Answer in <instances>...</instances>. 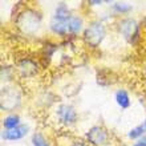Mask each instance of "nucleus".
Here are the masks:
<instances>
[{"instance_id":"nucleus-1","label":"nucleus","mask_w":146,"mask_h":146,"mask_svg":"<svg viewBox=\"0 0 146 146\" xmlns=\"http://www.w3.org/2000/svg\"><path fill=\"white\" fill-rule=\"evenodd\" d=\"M17 9L13 12V25L20 36L25 38H37L44 33V12L32 4L16 3Z\"/></svg>"},{"instance_id":"nucleus-2","label":"nucleus","mask_w":146,"mask_h":146,"mask_svg":"<svg viewBox=\"0 0 146 146\" xmlns=\"http://www.w3.org/2000/svg\"><path fill=\"white\" fill-rule=\"evenodd\" d=\"M115 33L130 46H138L143 37V28L141 19L135 16L119 17L113 24Z\"/></svg>"},{"instance_id":"nucleus-3","label":"nucleus","mask_w":146,"mask_h":146,"mask_svg":"<svg viewBox=\"0 0 146 146\" xmlns=\"http://www.w3.org/2000/svg\"><path fill=\"white\" fill-rule=\"evenodd\" d=\"M25 101V92L19 81L1 84L0 89V110L3 113H17Z\"/></svg>"},{"instance_id":"nucleus-4","label":"nucleus","mask_w":146,"mask_h":146,"mask_svg":"<svg viewBox=\"0 0 146 146\" xmlns=\"http://www.w3.org/2000/svg\"><path fill=\"white\" fill-rule=\"evenodd\" d=\"M109 36V25L104 23L98 17H90L88 19L85 31L81 36V41L86 48L92 50L100 49L105 40Z\"/></svg>"},{"instance_id":"nucleus-5","label":"nucleus","mask_w":146,"mask_h":146,"mask_svg":"<svg viewBox=\"0 0 146 146\" xmlns=\"http://www.w3.org/2000/svg\"><path fill=\"white\" fill-rule=\"evenodd\" d=\"M53 121L62 129H73L80 121V111L72 102L61 101L52 108Z\"/></svg>"},{"instance_id":"nucleus-6","label":"nucleus","mask_w":146,"mask_h":146,"mask_svg":"<svg viewBox=\"0 0 146 146\" xmlns=\"http://www.w3.org/2000/svg\"><path fill=\"white\" fill-rule=\"evenodd\" d=\"M13 65H15L17 78L21 81L36 80L40 76L41 70L44 69L40 58L35 57V56H29V54H23V56L17 57L16 61L13 62Z\"/></svg>"},{"instance_id":"nucleus-7","label":"nucleus","mask_w":146,"mask_h":146,"mask_svg":"<svg viewBox=\"0 0 146 146\" xmlns=\"http://www.w3.org/2000/svg\"><path fill=\"white\" fill-rule=\"evenodd\" d=\"M82 138L92 146H106L113 142L111 131L104 123H94L92 126H89L82 135Z\"/></svg>"},{"instance_id":"nucleus-8","label":"nucleus","mask_w":146,"mask_h":146,"mask_svg":"<svg viewBox=\"0 0 146 146\" xmlns=\"http://www.w3.org/2000/svg\"><path fill=\"white\" fill-rule=\"evenodd\" d=\"M68 21L69 20H62L54 16H49L46 21V31L50 36H53L60 40H65L69 37V31H68Z\"/></svg>"},{"instance_id":"nucleus-9","label":"nucleus","mask_w":146,"mask_h":146,"mask_svg":"<svg viewBox=\"0 0 146 146\" xmlns=\"http://www.w3.org/2000/svg\"><path fill=\"white\" fill-rule=\"evenodd\" d=\"M31 134V126L28 123H21L20 126L12 129V130H1L0 138L4 142H17Z\"/></svg>"},{"instance_id":"nucleus-10","label":"nucleus","mask_w":146,"mask_h":146,"mask_svg":"<svg viewBox=\"0 0 146 146\" xmlns=\"http://www.w3.org/2000/svg\"><path fill=\"white\" fill-rule=\"evenodd\" d=\"M60 46L61 45L57 41H52V40H45L44 41V44L41 45V49H40V56H38L42 66H44V69L53 61L56 53H58Z\"/></svg>"},{"instance_id":"nucleus-11","label":"nucleus","mask_w":146,"mask_h":146,"mask_svg":"<svg viewBox=\"0 0 146 146\" xmlns=\"http://www.w3.org/2000/svg\"><path fill=\"white\" fill-rule=\"evenodd\" d=\"M88 20L85 19V16L80 12H74L72 15V17L68 21V31H69V37L74 38H81L82 33L85 31Z\"/></svg>"},{"instance_id":"nucleus-12","label":"nucleus","mask_w":146,"mask_h":146,"mask_svg":"<svg viewBox=\"0 0 146 146\" xmlns=\"http://www.w3.org/2000/svg\"><path fill=\"white\" fill-rule=\"evenodd\" d=\"M106 1L108 9L113 15L119 19V17H125V16H131L134 11V4L130 1H125V0H117V1Z\"/></svg>"},{"instance_id":"nucleus-13","label":"nucleus","mask_w":146,"mask_h":146,"mask_svg":"<svg viewBox=\"0 0 146 146\" xmlns=\"http://www.w3.org/2000/svg\"><path fill=\"white\" fill-rule=\"evenodd\" d=\"M114 102L121 110H127L131 108L133 105V100H131L130 92L125 88H118L114 92Z\"/></svg>"},{"instance_id":"nucleus-14","label":"nucleus","mask_w":146,"mask_h":146,"mask_svg":"<svg viewBox=\"0 0 146 146\" xmlns=\"http://www.w3.org/2000/svg\"><path fill=\"white\" fill-rule=\"evenodd\" d=\"M0 80L1 84H9L17 81V74L15 70V65L9 62H3L0 68Z\"/></svg>"},{"instance_id":"nucleus-15","label":"nucleus","mask_w":146,"mask_h":146,"mask_svg":"<svg viewBox=\"0 0 146 146\" xmlns=\"http://www.w3.org/2000/svg\"><path fill=\"white\" fill-rule=\"evenodd\" d=\"M73 13H74V11L70 8V5L66 1H58L54 5L50 16H54V17H58V19H62V20H69Z\"/></svg>"},{"instance_id":"nucleus-16","label":"nucleus","mask_w":146,"mask_h":146,"mask_svg":"<svg viewBox=\"0 0 146 146\" xmlns=\"http://www.w3.org/2000/svg\"><path fill=\"white\" fill-rule=\"evenodd\" d=\"M21 123V115L19 113H7L1 117V130H12Z\"/></svg>"},{"instance_id":"nucleus-17","label":"nucleus","mask_w":146,"mask_h":146,"mask_svg":"<svg viewBox=\"0 0 146 146\" xmlns=\"http://www.w3.org/2000/svg\"><path fill=\"white\" fill-rule=\"evenodd\" d=\"M143 135H146V117L139 123H137L135 126H133L131 129L127 130L126 138L130 139V141H135V139L141 138Z\"/></svg>"},{"instance_id":"nucleus-18","label":"nucleus","mask_w":146,"mask_h":146,"mask_svg":"<svg viewBox=\"0 0 146 146\" xmlns=\"http://www.w3.org/2000/svg\"><path fill=\"white\" fill-rule=\"evenodd\" d=\"M31 145L32 146H57V145H53L52 141L40 130H36L31 134Z\"/></svg>"},{"instance_id":"nucleus-19","label":"nucleus","mask_w":146,"mask_h":146,"mask_svg":"<svg viewBox=\"0 0 146 146\" xmlns=\"http://www.w3.org/2000/svg\"><path fill=\"white\" fill-rule=\"evenodd\" d=\"M64 146H92L89 142H86L82 137H69L66 139Z\"/></svg>"},{"instance_id":"nucleus-20","label":"nucleus","mask_w":146,"mask_h":146,"mask_svg":"<svg viewBox=\"0 0 146 146\" xmlns=\"http://www.w3.org/2000/svg\"><path fill=\"white\" fill-rule=\"evenodd\" d=\"M104 4H106L105 0H88L86 1V7L88 8H100Z\"/></svg>"},{"instance_id":"nucleus-21","label":"nucleus","mask_w":146,"mask_h":146,"mask_svg":"<svg viewBox=\"0 0 146 146\" xmlns=\"http://www.w3.org/2000/svg\"><path fill=\"white\" fill-rule=\"evenodd\" d=\"M130 146H146V135H143L141 138L133 141V143H131Z\"/></svg>"},{"instance_id":"nucleus-22","label":"nucleus","mask_w":146,"mask_h":146,"mask_svg":"<svg viewBox=\"0 0 146 146\" xmlns=\"http://www.w3.org/2000/svg\"><path fill=\"white\" fill-rule=\"evenodd\" d=\"M141 21H142V28H143V35L146 36V15H143L141 17Z\"/></svg>"},{"instance_id":"nucleus-23","label":"nucleus","mask_w":146,"mask_h":146,"mask_svg":"<svg viewBox=\"0 0 146 146\" xmlns=\"http://www.w3.org/2000/svg\"><path fill=\"white\" fill-rule=\"evenodd\" d=\"M142 74H143V78H145V81H146V61L143 62V65H142Z\"/></svg>"},{"instance_id":"nucleus-24","label":"nucleus","mask_w":146,"mask_h":146,"mask_svg":"<svg viewBox=\"0 0 146 146\" xmlns=\"http://www.w3.org/2000/svg\"><path fill=\"white\" fill-rule=\"evenodd\" d=\"M106 146H118V145H117L115 142H111V143H109V145H106Z\"/></svg>"}]
</instances>
